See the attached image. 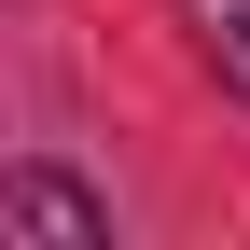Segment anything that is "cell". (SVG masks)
<instances>
[{"label":"cell","instance_id":"cell-1","mask_svg":"<svg viewBox=\"0 0 250 250\" xmlns=\"http://www.w3.org/2000/svg\"><path fill=\"white\" fill-rule=\"evenodd\" d=\"M0 236H14V250H98V236H111V208H98V195H70L56 167H14Z\"/></svg>","mask_w":250,"mask_h":250},{"label":"cell","instance_id":"cell-2","mask_svg":"<svg viewBox=\"0 0 250 250\" xmlns=\"http://www.w3.org/2000/svg\"><path fill=\"white\" fill-rule=\"evenodd\" d=\"M181 28H195V56L223 70V98H250V0H181Z\"/></svg>","mask_w":250,"mask_h":250}]
</instances>
